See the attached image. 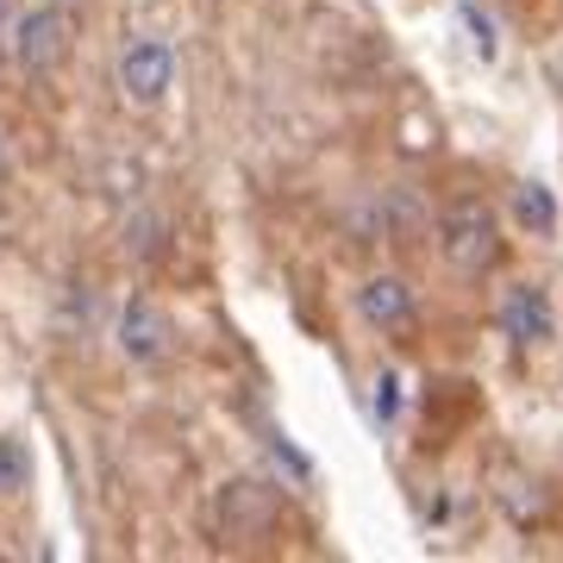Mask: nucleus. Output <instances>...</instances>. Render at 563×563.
Segmentation results:
<instances>
[{"label": "nucleus", "instance_id": "0eeeda50", "mask_svg": "<svg viewBox=\"0 0 563 563\" xmlns=\"http://www.w3.org/2000/svg\"><path fill=\"white\" fill-rule=\"evenodd\" d=\"M514 220H520L526 232H539V239L558 232V201H551L544 181H520V188H514Z\"/></svg>", "mask_w": 563, "mask_h": 563}, {"label": "nucleus", "instance_id": "39448f33", "mask_svg": "<svg viewBox=\"0 0 563 563\" xmlns=\"http://www.w3.org/2000/svg\"><path fill=\"white\" fill-rule=\"evenodd\" d=\"M120 351L132 363H163L176 351V320H169L157 301H132L120 313Z\"/></svg>", "mask_w": 563, "mask_h": 563}, {"label": "nucleus", "instance_id": "f03ea898", "mask_svg": "<svg viewBox=\"0 0 563 563\" xmlns=\"http://www.w3.org/2000/svg\"><path fill=\"white\" fill-rule=\"evenodd\" d=\"M176 88V51H169V38H157V32H139V38L120 44V95L132 107H157L163 95Z\"/></svg>", "mask_w": 563, "mask_h": 563}, {"label": "nucleus", "instance_id": "9d476101", "mask_svg": "<svg viewBox=\"0 0 563 563\" xmlns=\"http://www.w3.org/2000/svg\"><path fill=\"white\" fill-rule=\"evenodd\" d=\"M38 7H63V13H69V7H81V0H38Z\"/></svg>", "mask_w": 563, "mask_h": 563}, {"label": "nucleus", "instance_id": "f257e3e1", "mask_svg": "<svg viewBox=\"0 0 563 563\" xmlns=\"http://www.w3.org/2000/svg\"><path fill=\"white\" fill-rule=\"evenodd\" d=\"M439 251L457 276H488L501 263V220L488 201H457L439 220Z\"/></svg>", "mask_w": 563, "mask_h": 563}, {"label": "nucleus", "instance_id": "1a4fd4ad", "mask_svg": "<svg viewBox=\"0 0 563 563\" xmlns=\"http://www.w3.org/2000/svg\"><path fill=\"white\" fill-rule=\"evenodd\" d=\"M395 376H383V383H376V420H395V401H401V395H395Z\"/></svg>", "mask_w": 563, "mask_h": 563}, {"label": "nucleus", "instance_id": "9b49d317", "mask_svg": "<svg viewBox=\"0 0 563 563\" xmlns=\"http://www.w3.org/2000/svg\"><path fill=\"white\" fill-rule=\"evenodd\" d=\"M0 13H7V0H0Z\"/></svg>", "mask_w": 563, "mask_h": 563}, {"label": "nucleus", "instance_id": "6e6552de", "mask_svg": "<svg viewBox=\"0 0 563 563\" xmlns=\"http://www.w3.org/2000/svg\"><path fill=\"white\" fill-rule=\"evenodd\" d=\"M20 488H32V451L0 432V501H13Z\"/></svg>", "mask_w": 563, "mask_h": 563}, {"label": "nucleus", "instance_id": "20e7f679", "mask_svg": "<svg viewBox=\"0 0 563 563\" xmlns=\"http://www.w3.org/2000/svg\"><path fill=\"white\" fill-rule=\"evenodd\" d=\"M501 332L514 344H551L558 339V307H551V288L539 282H514L501 295Z\"/></svg>", "mask_w": 563, "mask_h": 563}, {"label": "nucleus", "instance_id": "423d86ee", "mask_svg": "<svg viewBox=\"0 0 563 563\" xmlns=\"http://www.w3.org/2000/svg\"><path fill=\"white\" fill-rule=\"evenodd\" d=\"M357 307L376 332H407V325L420 320V301H413V288L401 276H369L357 288Z\"/></svg>", "mask_w": 563, "mask_h": 563}, {"label": "nucleus", "instance_id": "7ed1b4c3", "mask_svg": "<svg viewBox=\"0 0 563 563\" xmlns=\"http://www.w3.org/2000/svg\"><path fill=\"white\" fill-rule=\"evenodd\" d=\"M13 57L32 76H44V69H57L69 57V20H63V7H38V13H25L13 25Z\"/></svg>", "mask_w": 563, "mask_h": 563}]
</instances>
